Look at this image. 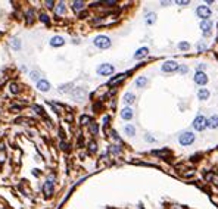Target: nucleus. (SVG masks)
<instances>
[{
    "label": "nucleus",
    "mask_w": 218,
    "mask_h": 209,
    "mask_svg": "<svg viewBox=\"0 0 218 209\" xmlns=\"http://www.w3.org/2000/svg\"><path fill=\"white\" fill-rule=\"evenodd\" d=\"M180 66L178 64L175 62V60H167V62H164V65H162V71L164 72H174V71H177Z\"/></svg>",
    "instance_id": "20e7f679"
},
{
    "label": "nucleus",
    "mask_w": 218,
    "mask_h": 209,
    "mask_svg": "<svg viewBox=\"0 0 218 209\" xmlns=\"http://www.w3.org/2000/svg\"><path fill=\"white\" fill-rule=\"evenodd\" d=\"M205 178H207V180H209V181H212L214 184H217V186H218V175H217V174H214V172L205 174Z\"/></svg>",
    "instance_id": "6ab92c4d"
},
{
    "label": "nucleus",
    "mask_w": 218,
    "mask_h": 209,
    "mask_svg": "<svg viewBox=\"0 0 218 209\" xmlns=\"http://www.w3.org/2000/svg\"><path fill=\"white\" fill-rule=\"evenodd\" d=\"M112 72H114V66L109 64H103L97 68V74H100V75H111Z\"/></svg>",
    "instance_id": "39448f33"
},
{
    "label": "nucleus",
    "mask_w": 218,
    "mask_h": 209,
    "mask_svg": "<svg viewBox=\"0 0 218 209\" xmlns=\"http://www.w3.org/2000/svg\"><path fill=\"white\" fill-rule=\"evenodd\" d=\"M193 80H195L196 84H199V86H205V84L208 83V77H207L205 72H196Z\"/></svg>",
    "instance_id": "423d86ee"
},
{
    "label": "nucleus",
    "mask_w": 218,
    "mask_h": 209,
    "mask_svg": "<svg viewBox=\"0 0 218 209\" xmlns=\"http://www.w3.org/2000/svg\"><path fill=\"white\" fill-rule=\"evenodd\" d=\"M124 131L127 132V136H134L136 134V128L131 124H127L125 127H124Z\"/></svg>",
    "instance_id": "aec40b11"
},
{
    "label": "nucleus",
    "mask_w": 218,
    "mask_h": 209,
    "mask_svg": "<svg viewBox=\"0 0 218 209\" xmlns=\"http://www.w3.org/2000/svg\"><path fill=\"white\" fill-rule=\"evenodd\" d=\"M211 28H212V22L209 19H203L200 22V30H202L203 35H209L211 34Z\"/></svg>",
    "instance_id": "0eeeda50"
},
{
    "label": "nucleus",
    "mask_w": 218,
    "mask_h": 209,
    "mask_svg": "<svg viewBox=\"0 0 218 209\" xmlns=\"http://www.w3.org/2000/svg\"><path fill=\"white\" fill-rule=\"evenodd\" d=\"M63 43H65V40H63L62 37H59V35L53 37V38L50 40V44H52L53 47H59V46H63Z\"/></svg>",
    "instance_id": "4468645a"
},
{
    "label": "nucleus",
    "mask_w": 218,
    "mask_h": 209,
    "mask_svg": "<svg viewBox=\"0 0 218 209\" xmlns=\"http://www.w3.org/2000/svg\"><path fill=\"white\" fill-rule=\"evenodd\" d=\"M94 46L99 49H109L111 47V40L106 35H97L94 38Z\"/></svg>",
    "instance_id": "f257e3e1"
},
{
    "label": "nucleus",
    "mask_w": 218,
    "mask_h": 209,
    "mask_svg": "<svg viewBox=\"0 0 218 209\" xmlns=\"http://www.w3.org/2000/svg\"><path fill=\"white\" fill-rule=\"evenodd\" d=\"M9 88H11V91L13 93V94H16V93H18V86H16V84H11V86H9Z\"/></svg>",
    "instance_id": "cd10ccee"
},
{
    "label": "nucleus",
    "mask_w": 218,
    "mask_h": 209,
    "mask_svg": "<svg viewBox=\"0 0 218 209\" xmlns=\"http://www.w3.org/2000/svg\"><path fill=\"white\" fill-rule=\"evenodd\" d=\"M134 100H136V96H134L133 93H125V94H124V102H125L127 105H133Z\"/></svg>",
    "instance_id": "f3484780"
},
{
    "label": "nucleus",
    "mask_w": 218,
    "mask_h": 209,
    "mask_svg": "<svg viewBox=\"0 0 218 209\" xmlns=\"http://www.w3.org/2000/svg\"><path fill=\"white\" fill-rule=\"evenodd\" d=\"M34 110H37L38 113H43V109H41L40 106H34Z\"/></svg>",
    "instance_id": "e433bc0d"
},
{
    "label": "nucleus",
    "mask_w": 218,
    "mask_h": 209,
    "mask_svg": "<svg viewBox=\"0 0 218 209\" xmlns=\"http://www.w3.org/2000/svg\"><path fill=\"white\" fill-rule=\"evenodd\" d=\"M96 147H97V146H96V143H94V142H92V143H90V152H96Z\"/></svg>",
    "instance_id": "7c9ffc66"
},
{
    "label": "nucleus",
    "mask_w": 218,
    "mask_h": 209,
    "mask_svg": "<svg viewBox=\"0 0 218 209\" xmlns=\"http://www.w3.org/2000/svg\"><path fill=\"white\" fill-rule=\"evenodd\" d=\"M197 50H199V52H203V50H207V46L202 44V43H199L197 44Z\"/></svg>",
    "instance_id": "c85d7f7f"
},
{
    "label": "nucleus",
    "mask_w": 218,
    "mask_h": 209,
    "mask_svg": "<svg viewBox=\"0 0 218 209\" xmlns=\"http://www.w3.org/2000/svg\"><path fill=\"white\" fill-rule=\"evenodd\" d=\"M193 128L196 131H203L207 128V119L202 116V115H197L193 121Z\"/></svg>",
    "instance_id": "7ed1b4c3"
},
{
    "label": "nucleus",
    "mask_w": 218,
    "mask_h": 209,
    "mask_svg": "<svg viewBox=\"0 0 218 209\" xmlns=\"http://www.w3.org/2000/svg\"><path fill=\"white\" fill-rule=\"evenodd\" d=\"M40 21L47 24V22H49V16H47L46 13H41V15H40Z\"/></svg>",
    "instance_id": "bb28decb"
},
{
    "label": "nucleus",
    "mask_w": 218,
    "mask_h": 209,
    "mask_svg": "<svg viewBox=\"0 0 218 209\" xmlns=\"http://www.w3.org/2000/svg\"><path fill=\"white\" fill-rule=\"evenodd\" d=\"M81 124H86V122H89L90 121V118H89V116H81Z\"/></svg>",
    "instance_id": "2f4dec72"
},
{
    "label": "nucleus",
    "mask_w": 218,
    "mask_h": 209,
    "mask_svg": "<svg viewBox=\"0 0 218 209\" xmlns=\"http://www.w3.org/2000/svg\"><path fill=\"white\" fill-rule=\"evenodd\" d=\"M187 3H189V2H187V0H178V2H177V5H187Z\"/></svg>",
    "instance_id": "4c0bfd02"
},
{
    "label": "nucleus",
    "mask_w": 218,
    "mask_h": 209,
    "mask_svg": "<svg viewBox=\"0 0 218 209\" xmlns=\"http://www.w3.org/2000/svg\"><path fill=\"white\" fill-rule=\"evenodd\" d=\"M146 84H148V77H138L137 80H136V86H137L138 88H143Z\"/></svg>",
    "instance_id": "a211bd4d"
},
{
    "label": "nucleus",
    "mask_w": 218,
    "mask_h": 209,
    "mask_svg": "<svg viewBox=\"0 0 218 209\" xmlns=\"http://www.w3.org/2000/svg\"><path fill=\"white\" fill-rule=\"evenodd\" d=\"M90 131H92L93 134H97V131H99V127H97V124H96V122H92V124H90Z\"/></svg>",
    "instance_id": "a878e982"
},
{
    "label": "nucleus",
    "mask_w": 218,
    "mask_h": 209,
    "mask_svg": "<svg viewBox=\"0 0 218 209\" xmlns=\"http://www.w3.org/2000/svg\"><path fill=\"white\" fill-rule=\"evenodd\" d=\"M60 147H62V149H63V150H67V149H68V144L62 143V144H60Z\"/></svg>",
    "instance_id": "58836bf2"
},
{
    "label": "nucleus",
    "mask_w": 218,
    "mask_h": 209,
    "mask_svg": "<svg viewBox=\"0 0 218 209\" xmlns=\"http://www.w3.org/2000/svg\"><path fill=\"white\" fill-rule=\"evenodd\" d=\"M197 97H199V100H207L208 97H209V90L200 88V90L197 91Z\"/></svg>",
    "instance_id": "2eb2a0df"
},
{
    "label": "nucleus",
    "mask_w": 218,
    "mask_h": 209,
    "mask_svg": "<svg viewBox=\"0 0 218 209\" xmlns=\"http://www.w3.org/2000/svg\"><path fill=\"white\" fill-rule=\"evenodd\" d=\"M146 140H149V142H155V140H153L152 137H149V136H146Z\"/></svg>",
    "instance_id": "ea45409f"
},
{
    "label": "nucleus",
    "mask_w": 218,
    "mask_h": 209,
    "mask_svg": "<svg viewBox=\"0 0 218 209\" xmlns=\"http://www.w3.org/2000/svg\"><path fill=\"white\" fill-rule=\"evenodd\" d=\"M196 13H197L199 18H208V16L211 15V9H209L208 6H197Z\"/></svg>",
    "instance_id": "6e6552de"
},
{
    "label": "nucleus",
    "mask_w": 218,
    "mask_h": 209,
    "mask_svg": "<svg viewBox=\"0 0 218 209\" xmlns=\"http://www.w3.org/2000/svg\"><path fill=\"white\" fill-rule=\"evenodd\" d=\"M178 142L181 146H190V144L195 142V134L190 131H186L183 132L181 136H180V139H178Z\"/></svg>",
    "instance_id": "f03ea898"
},
{
    "label": "nucleus",
    "mask_w": 218,
    "mask_h": 209,
    "mask_svg": "<svg viewBox=\"0 0 218 209\" xmlns=\"http://www.w3.org/2000/svg\"><path fill=\"white\" fill-rule=\"evenodd\" d=\"M155 19H156V15H155L153 12H149V13L146 15V22H148V24H153Z\"/></svg>",
    "instance_id": "412c9836"
},
{
    "label": "nucleus",
    "mask_w": 218,
    "mask_h": 209,
    "mask_svg": "<svg viewBox=\"0 0 218 209\" xmlns=\"http://www.w3.org/2000/svg\"><path fill=\"white\" fill-rule=\"evenodd\" d=\"M72 5H74V11H81V9L84 8V3H83V2H74Z\"/></svg>",
    "instance_id": "5701e85b"
},
{
    "label": "nucleus",
    "mask_w": 218,
    "mask_h": 209,
    "mask_svg": "<svg viewBox=\"0 0 218 209\" xmlns=\"http://www.w3.org/2000/svg\"><path fill=\"white\" fill-rule=\"evenodd\" d=\"M63 12H65V5L60 2V3H59V5L56 6V13H57V15H62Z\"/></svg>",
    "instance_id": "4be33fe9"
},
{
    "label": "nucleus",
    "mask_w": 218,
    "mask_h": 209,
    "mask_svg": "<svg viewBox=\"0 0 218 209\" xmlns=\"http://www.w3.org/2000/svg\"><path fill=\"white\" fill-rule=\"evenodd\" d=\"M207 127H209V128H217L218 127V116L217 115H214V116H211L209 119L207 121Z\"/></svg>",
    "instance_id": "ddd939ff"
},
{
    "label": "nucleus",
    "mask_w": 218,
    "mask_h": 209,
    "mask_svg": "<svg viewBox=\"0 0 218 209\" xmlns=\"http://www.w3.org/2000/svg\"><path fill=\"white\" fill-rule=\"evenodd\" d=\"M148 53H149V49L148 47H142L134 53V59H143V57L148 56Z\"/></svg>",
    "instance_id": "9d476101"
},
{
    "label": "nucleus",
    "mask_w": 218,
    "mask_h": 209,
    "mask_svg": "<svg viewBox=\"0 0 218 209\" xmlns=\"http://www.w3.org/2000/svg\"><path fill=\"white\" fill-rule=\"evenodd\" d=\"M178 49H181V50H189V49H190V44L187 43V41H181V43H178Z\"/></svg>",
    "instance_id": "b1692460"
},
{
    "label": "nucleus",
    "mask_w": 218,
    "mask_h": 209,
    "mask_svg": "<svg viewBox=\"0 0 218 209\" xmlns=\"http://www.w3.org/2000/svg\"><path fill=\"white\" fill-rule=\"evenodd\" d=\"M53 5H55V3H53L52 0H49V2H46V6H47V8H53Z\"/></svg>",
    "instance_id": "72a5a7b5"
},
{
    "label": "nucleus",
    "mask_w": 218,
    "mask_h": 209,
    "mask_svg": "<svg viewBox=\"0 0 218 209\" xmlns=\"http://www.w3.org/2000/svg\"><path fill=\"white\" fill-rule=\"evenodd\" d=\"M205 68V65L203 64H200V65H197V72H202V69Z\"/></svg>",
    "instance_id": "c9c22d12"
},
{
    "label": "nucleus",
    "mask_w": 218,
    "mask_h": 209,
    "mask_svg": "<svg viewBox=\"0 0 218 209\" xmlns=\"http://www.w3.org/2000/svg\"><path fill=\"white\" fill-rule=\"evenodd\" d=\"M13 47H15V49H18V47H19V40H16V38L13 40Z\"/></svg>",
    "instance_id": "473e14b6"
},
{
    "label": "nucleus",
    "mask_w": 218,
    "mask_h": 209,
    "mask_svg": "<svg viewBox=\"0 0 218 209\" xmlns=\"http://www.w3.org/2000/svg\"><path fill=\"white\" fill-rule=\"evenodd\" d=\"M31 78L33 80H38V74L37 72H31Z\"/></svg>",
    "instance_id": "f704fd0d"
},
{
    "label": "nucleus",
    "mask_w": 218,
    "mask_h": 209,
    "mask_svg": "<svg viewBox=\"0 0 218 209\" xmlns=\"http://www.w3.org/2000/svg\"><path fill=\"white\" fill-rule=\"evenodd\" d=\"M37 88H38L40 91H49V90H50V84L47 83L46 80H40V81L37 83Z\"/></svg>",
    "instance_id": "9b49d317"
},
{
    "label": "nucleus",
    "mask_w": 218,
    "mask_h": 209,
    "mask_svg": "<svg viewBox=\"0 0 218 209\" xmlns=\"http://www.w3.org/2000/svg\"><path fill=\"white\" fill-rule=\"evenodd\" d=\"M153 155H156V156H159V158H164V159H167L171 152L168 150V149H165V150H153Z\"/></svg>",
    "instance_id": "dca6fc26"
},
{
    "label": "nucleus",
    "mask_w": 218,
    "mask_h": 209,
    "mask_svg": "<svg viewBox=\"0 0 218 209\" xmlns=\"http://www.w3.org/2000/svg\"><path fill=\"white\" fill-rule=\"evenodd\" d=\"M133 115H134V113H133L131 108H124V109L121 110V116H122V119H127V121H128V119L133 118Z\"/></svg>",
    "instance_id": "f8f14e48"
},
{
    "label": "nucleus",
    "mask_w": 218,
    "mask_h": 209,
    "mask_svg": "<svg viewBox=\"0 0 218 209\" xmlns=\"http://www.w3.org/2000/svg\"><path fill=\"white\" fill-rule=\"evenodd\" d=\"M43 191H44V194L47 198H50L53 194V183L52 181H46L44 186H43Z\"/></svg>",
    "instance_id": "1a4fd4ad"
},
{
    "label": "nucleus",
    "mask_w": 218,
    "mask_h": 209,
    "mask_svg": "<svg viewBox=\"0 0 218 209\" xmlns=\"http://www.w3.org/2000/svg\"><path fill=\"white\" fill-rule=\"evenodd\" d=\"M178 69H180V72H181V74H186V72L189 71V68H187V66H180Z\"/></svg>",
    "instance_id": "c756f323"
},
{
    "label": "nucleus",
    "mask_w": 218,
    "mask_h": 209,
    "mask_svg": "<svg viewBox=\"0 0 218 209\" xmlns=\"http://www.w3.org/2000/svg\"><path fill=\"white\" fill-rule=\"evenodd\" d=\"M124 78H125V74H119L116 78L111 80V81H109V84H115V83H118V81H121V80H124Z\"/></svg>",
    "instance_id": "393cba45"
}]
</instances>
